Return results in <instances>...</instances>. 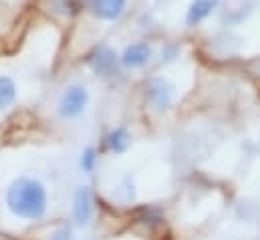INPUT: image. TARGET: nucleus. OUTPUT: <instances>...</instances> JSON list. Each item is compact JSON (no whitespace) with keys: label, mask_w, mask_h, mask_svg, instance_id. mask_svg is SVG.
<instances>
[{"label":"nucleus","mask_w":260,"mask_h":240,"mask_svg":"<svg viewBox=\"0 0 260 240\" xmlns=\"http://www.w3.org/2000/svg\"><path fill=\"white\" fill-rule=\"evenodd\" d=\"M6 206L22 220H41L49 208L47 188L35 178H16L6 190Z\"/></svg>","instance_id":"nucleus-1"},{"label":"nucleus","mask_w":260,"mask_h":240,"mask_svg":"<svg viewBox=\"0 0 260 240\" xmlns=\"http://www.w3.org/2000/svg\"><path fill=\"white\" fill-rule=\"evenodd\" d=\"M176 99V85L168 77H151L145 83V101L155 111H166Z\"/></svg>","instance_id":"nucleus-2"},{"label":"nucleus","mask_w":260,"mask_h":240,"mask_svg":"<svg viewBox=\"0 0 260 240\" xmlns=\"http://www.w3.org/2000/svg\"><path fill=\"white\" fill-rule=\"evenodd\" d=\"M87 103H89L87 89L81 83H73L63 91V95L59 99V115L65 119H75L85 111Z\"/></svg>","instance_id":"nucleus-3"},{"label":"nucleus","mask_w":260,"mask_h":240,"mask_svg":"<svg viewBox=\"0 0 260 240\" xmlns=\"http://www.w3.org/2000/svg\"><path fill=\"white\" fill-rule=\"evenodd\" d=\"M95 216V198L89 186H79L73 196V218L79 226H87Z\"/></svg>","instance_id":"nucleus-4"},{"label":"nucleus","mask_w":260,"mask_h":240,"mask_svg":"<svg viewBox=\"0 0 260 240\" xmlns=\"http://www.w3.org/2000/svg\"><path fill=\"white\" fill-rule=\"evenodd\" d=\"M153 59V49L149 43H143V41H137V43H131L129 47H125V51L121 53L119 63L123 69H143L149 61Z\"/></svg>","instance_id":"nucleus-5"},{"label":"nucleus","mask_w":260,"mask_h":240,"mask_svg":"<svg viewBox=\"0 0 260 240\" xmlns=\"http://www.w3.org/2000/svg\"><path fill=\"white\" fill-rule=\"evenodd\" d=\"M87 2L93 16L103 22H117L125 14L129 4V0H87Z\"/></svg>","instance_id":"nucleus-6"},{"label":"nucleus","mask_w":260,"mask_h":240,"mask_svg":"<svg viewBox=\"0 0 260 240\" xmlns=\"http://www.w3.org/2000/svg\"><path fill=\"white\" fill-rule=\"evenodd\" d=\"M87 63H89V67H91L97 75L107 77V75H111L113 69L117 67L119 57L115 55V51H113L109 45H99V47L93 49V53L89 55Z\"/></svg>","instance_id":"nucleus-7"},{"label":"nucleus","mask_w":260,"mask_h":240,"mask_svg":"<svg viewBox=\"0 0 260 240\" xmlns=\"http://www.w3.org/2000/svg\"><path fill=\"white\" fill-rule=\"evenodd\" d=\"M218 8V0H194L186 12V26H198Z\"/></svg>","instance_id":"nucleus-8"},{"label":"nucleus","mask_w":260,"mask_h":240,"mask_svg":"<svg viewBox=\"0 0 260 240\" xmlns=\"http://www.w3.org/2000/svg\"><path fill=\"white\" fill-rule=\"evenodd\" d=\"M105 141H107V149H109L111 154L119 156V154H125V152H127L131 135H129V131H127V127L119 125V127H115V129H111V131L107 133Z\"/></svg>","instance_id":"nucleus-9"},{"label":"nucleus","mask_w":260,"mask_h":240,"mask_svg":"<svg viewBox=\"0 0 260 240\" xmlns=\"http://www.w3.org/2000/svg\"><path fill=\"white\" fill-rule=\"evenodd\" d=\"M14 101H16V83L10 77L0 75V109L10 107Z\"/></svg>","instance_id":"nucleus-10"},{"label":"nucleus","mask_w":260,"mask_h":240,"mask_svg":"<svg viewBox=\"0 0 260 240\" xmlns=\"http://www.w3.org/2000/svg\"><path fill=\"white\" fill-rule=\"evenodd\" d=\"M51 4L55 8V12H59L63 16H75L81 12L85 0H51Z\"/></svg>","instance_id":"nucleus-11"},{"label":"nucleus","mask_w":260,"mask_h":240,"mask_svg":"<svg viewBox=\"0 0 260 240\" xmlns=\"http://www.w3.org/2000/svg\"><path fill=\"white\" fill-rule=\"evenodd\" d=\"M95 166H97V152H95L93 145H89V147H85V152L81 154V170H83L85 174H93Z\"/></svg>","instance_id":"nucleus-12"},{"label":"nucleus","mask_w":260,"mask_h":240,"mask_svg":"<svg viewBox=\"0 0 260 240\" xmlns=\"http://www.w3.org/2000/svg\"><path fill=\"white\" fill-rule=\"evenodd\" d=\"M178 53H180L178 45H174V43H168V45L161 49V63H170V61H174L176 57H178Z\"/></svg>","instance_id":"nucleus-13"},{"label":"nucleus","mask_w":260,"mask_h":240,"mask_svg":"<svg viewBox=\"0 0 260 240\" xmlns=\"http://www.w3.org/2000/svg\"><path fill=\"white\" fill-rule=\"evenodd\" d=\"M71 238H75V236H73V232L69 228H61V230H57L53 234V240H71Z\"/></svg>","instance_id":"nucleus-14"},{"label":"nucleus","mask_w":260,"mask_h":240,"mask_svg":"<svg viewBox=\"0 0 260 240\" xmlns=\"http://www.w3.org/2000/svg\"><path fill=\"white\" fill-rule=\"evenodd\" d=\"M71 240H77V238H71Z\"/></svg>","instance_id":"nucleus-15"}]
</instances>
